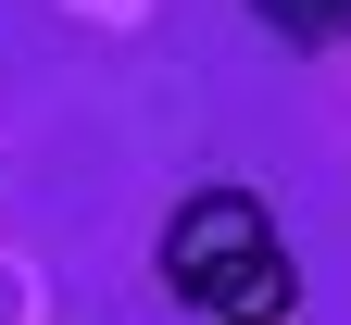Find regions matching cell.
Returning <instances> with one entry per match:
<instances>
[{"instance_id": "6da1fadb", "label": "cell", "mask_w": 351, "mask_h": 325, "mask_svg": "<svg viewBox=\"0 0 351 325\" xmlns=\"http://www.w3.org/2000/svg\"><path fill=\"white\" fill-rule=\"evenodd\" d=\"M151 275H163L176 313H276V300H301L263 188H189L163 213V238H151Z\"/></svg>"}, {"instance_id": "7a4b0ae2", "label": "cell", "mask_w": 351, "mask_h": 325, "mask_svg": "<svg viewBox=\"0 0 351 325\" xmlns=\"http://www.w3.org/2000/svg\"><path fill=\"white\" fill-rule=\"evenodd\" d=\"M251 25L276 51H351V0H251Z\"/></svg>"}]
</instances>
